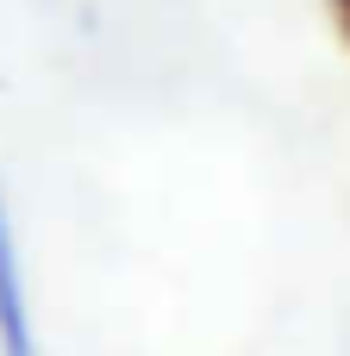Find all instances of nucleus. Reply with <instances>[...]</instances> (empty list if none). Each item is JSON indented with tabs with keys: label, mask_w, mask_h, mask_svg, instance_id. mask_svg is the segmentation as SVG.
I'll use <instances>...</instances> for the list:
<instances>
[{
	"label": "nucleus",
	"mask_w": 350,
	"mask_h": 356,
	"mask_svg": "<svg viewBox=\"0 0 350 356\" xmlns=\"http://www.w3.org/2000/svg\"><path fill=\"white\" fill-rule=\"evenodd\" d=\"M0 350L31 356V313H25V275H19V232L6 213V188H0Z\"/></svg>",
	"instance_id": "nucleus-1"
},
{
	"label": "nucleus",
	"mask_w": 350,
	"mask_h": 356,
	"mask_svg": "<svg viewBox=\"0 0 350 356\" xmlns=\"http://www.w3.org/2000/svg\"><path fill=\"white\" fill-rule=\"evenodd\" d=\"M332 19H338V31H344V44H350V0H332Z\"/></svg>",
	"instance_id": "nucleus-2"
}]
</instances>
